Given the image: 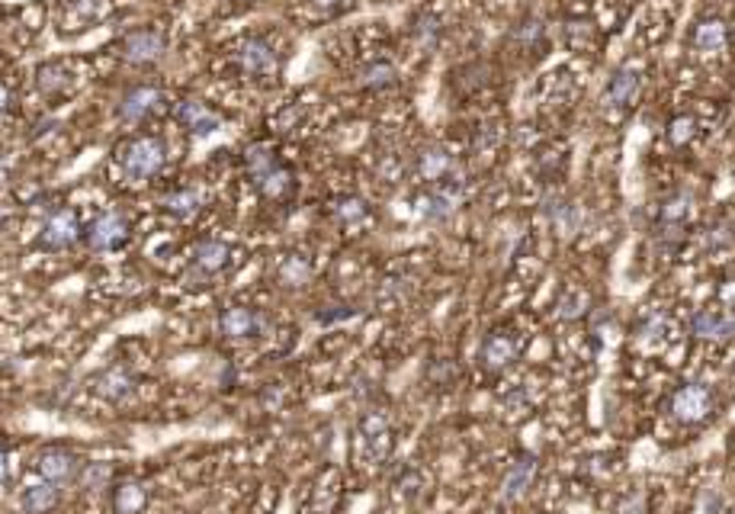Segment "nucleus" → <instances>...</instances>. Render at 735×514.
<instances>
[{"label":"nucleus","instance_id":"obj_27","mask_svg":"<svg viewBox=\"0 0 735 514\" xmlns=\"http://www.w3.org/2000/svg\"><path fill=\"white\" fill-rule=\"evenodd\" d=\"M395 84H398V71L392 62H382V58H376V62H370L360 71V87L373 90V94H382V90H389Z\"/></svg>","mask_w":735,"mask_h":514},{"label":"nucleus","instance_id":"obj_2","mask_svg":"<svg viewBox=\"0 0 735 514\" xmlns=\"http://www.w3.org/2000/svg\"><path fill=\"white\" fill-rule=\"evenodd\" d=\"M116 161L129 180H155L167 168V142L155 132L132 135L119 145Z\"/></svg>","mask_w":735,"mask_h":514},{"label":"nucleus","instance_id":"obj_39","mask_svg":"<svg viewBox=\"0 0 735 514\" xmlns=\"http://www.w3.org/2000/svg\"><path fill=\"white\" fill-rule=\"evenodd\" d=\"M222 4H235V0H222Z\"/></svg>","mask_w":735,"mask_h":514},{"label":"nucleus","instance_id":"obj_38","mask_svg":"<svg viewBox=\"0 0 735 514\" xmlns=\"http://www.w3.org/2000/svg\"><path fill=\"white\" fill-rule=\"evenodd\" d=\"M10 476V463H7V453L0 450V482H4Z\"/></svg>","mask_w":735,"mask_h":514},{"label":"nucleus","instance_id":"obj_6","mask_svg":"<svg viewBox=\"0 0 735 514\" xmlns=\"http://www.w3.org/2000/svg\"><path fill=\"white\" fill-rule=\"evenodd\" d=\"M116 52H119L122 62L132 65V68H151V65H158L164 58L167 36L161 33V29H151V26L132 29V33H126L119 39Z\"/></svg>","mask_w":735,"mask_h":514},{"label":"nucleus","instance_id":"obj_11","mask_svg":"<svg viewBox=\"0 0 735 514\" xmlns=\"http://www.w3.org/2000/svg\"><path fill=\"white\" fill-rule=\"evenodd\" d=\"M219 331L232 341H251L267 331V319L251 306H228L219 315Z\"/></svg>","mask_w":735,"mask_h":514},{"label":"nucleus","instance_id":"obj_14","mask_svg":"<svg viewBox=\"0 0 735 514\" xmlns=\"http://www.w3.org/2000/svg\"><path fill=\"white\" fill-rule=\"evenodd\" d=\"M78 473H81V460H78V453H71L68 447H45L39 453V476L45 482L61 486V482L78 479Z\"/></svg>","mask_w":735,"mask_h":514},{"label":"nucleus","instance_id":"obj_7","mask_svg":"<svg viewBox=\"0 0 735 514\" xmlns=\"http://www.w3.org/2000/svg\"><path fill=\"white\" fill-rule=\"evenodd\" d=\"M81 235H84L81 216L74 213L71 206H58V209H49V216L42 219L39 245L45 251H71L81 241Z\"/></svg>","mask_w":735,"mask_h":514},{"label":"nucleus","instance_id":"obj_22","mask_svg":"<svg viewBox=\"0 0 735 514\" xmlns=\"http://www.w3.org/2000/svg\"><path fill=\"white\" fill-rule=\"evenodd\" d=\"M691 45H694V52H700V55H710V58H713V55H723V52H726V45H729L726 23H723V20H716V17L700 20V23L694 26Z\"/></svg>","mask_w":735,"mask_h":514},{"label":"nucleus","instance_id":"obj_37","mask_svg":"<svg viewBox=\"0 0 735 514\" xmlns=\"http://www.w3.org/2000/svg\"><path fill=\"white\" fill-rule=\"evenodd\" d=\"M10 107H13V94H10V87H7V84H0V116H4Z\"/></svg>","mask_w":735,"mask_h":514},{"label":"nucleus","instance_id":"obj_24","mask_svg":"<svg viewBox=\"0 0 735 514\" xmlns=\"http://www.w3.org/2000/svg\"><path fill=\"white\" fill-rule=\"evenodd\" d=\"M20 502H23L26 514H49L61 502V489L55 486V482H36V486H29L23 492Z\"/></svg>","mask_w":735,"mask_h":514},{"label":"nucleus","instance_id":"obj_36","mask_svg":"<svg viewBox=\"0 0 735 514\" xmlns=\"http://www.w3.org/2000/svg\"><path fill=\"white\" fill-rule=\"evenodd\" d=\"M312 4H315L321 13H338V10L347 7V0H312Z\"/></svg>","mask_w":735,"mask_h":514},{"label":"nucleus","instance_id":"obj_13","mask_svg":"<svg viewBox=\"0 0 735 514\" xmlns=\"http://www.w3.org/2000/svg\"><path fill=\"white\" fill-rule=\"evenodd\" d=\"M360 444L366 450V457L382 463L389 457L392 450V428H389V418L382 412H366L360 418Z\"/></svg>","mask_w":735,"mask_h":514},{"label":"nucleus","instance_id":"obj_35","mask_svg":"<svg viewBox=\"0 0 735 514\" xmlns=\"http://www.w3.org/2000/svg\"><path fill=\"white\" fill-rule=\"evenodd\" d=\"M703 241H707V248H710V251H723V248L732 245V235L723 229V225H716V229L707 232V238H703Z\"/></svg>","mask_w":735,"mask_h":514},{"label":"nucleus","instance_id":"obj_30","mask_svg":"<svg viewBox=\"0 0 735 514\" xmlns=\"http://www.w3.org/2000/svg\"><path fill=\"white\" fill-rule=\"evenodd\" d=\"M110 479H113V470H110V466H103V463H84L81 473H78L81 489H87V492H100L106 486H113Z\"/></svg>","mask_w":735,"mask_h":514},{"label":"nucleus","instance_id":"obj_9","mask_svg":"<svg viewBox=\"0 0 735 514\" xmlns=\"http://www.w3.org/2000/svg\"><path fill=\"white\" fill-rule=\"evenodd\" d=\"M713 389L707 383H687L681 386L675 396H671V415H675L678 421H684V425H697V421H703L710 412H713Z\"/></svg>","mask_w":735,"mask_h":514},{"label":"nucleus","instance_id":"obj_15","mask_svg":"<svg viewBox=\"0 0 735 514\" xmlns=\"http://www.w3.org/2000/svg\"><path fill=\"white\" fill-rule=\"evenodd\" d=\"M36 90L49 103H61L65 97H71V90H74L71 68L65 62H42L36 68Z\"/></svg>","mask_w":735,"mask_h":514},{"label":"nucleus","instance_id":"obj_23","mask_svg":"<svg viewBox=\"0 0 735 514\" xmlns=\"http://www.w3.org/2000/svg\"><path fill=\"white\" fill-rule=\"evenodd\" d=\"M511 360H517V341L511 331H492V335H485L482 341V364L492 367V370H501L508 367Z\"/></svg>","mask_w":735,"mask_h":514},{"label":"nucleus","instance_id":"obj_17","mask_svg":"<svg viewBox=\"0 0 735 514\" xmlns=\"http://www.w3.org/2000/svg\"><path fill=\"white\" fill-rule=\"evenodd\" d=\"M533 479H537V457H530V453H524V457H517L508 473H504L501 479V498L504 502H517V498H524L533 486Z\"/></svg>","mask_w":735,"mask_h":514},{"label":"nucleus","instance_id":"obj_32","mask_svg":"<svg viewBox=\"0 0 735 514\" xmlns=\"http://www.w3.org/2000/svg\"><path fill=\"white\" fill-rule=\"evenodd\" d=\"M665 328H668L665 315H662V312H652V315H646V319L639 322V341H642V344H655V341H662Z\"/></svg>","mask_w":735,"mask_h":514},{"label":"nucleus","instance_id":"obj_26","mask_svg":"<svg viewBox=\"0 0 735 514\" xmlns=\"http://www.w3.org/2000/svg\"><path fill=\"white\" fill-rule=\"evenodd\" d=\"M110 0H65V20L74 23V29H90L97 20H103Z\"/></svg>","mask_w":735,"mask_h":514},{"label":"nucleus","instance_id":"obj_12","mask_svg":"<svg viewBox=\"0 0 735 514\" xmlns=\"http://www.w3.org/2000/svg\"><path fill=\"white\" fill-rule=\"evenodd\" d=\"M691 331L700 341L726 344L735 338V306L729 309H700L691 319Z\"/></svg>","mask_w":735,"mask_h":514},{"label":"nucleus","instance_id":"obj_20","mask_svg":"<svg viewBox=\"0 0 735 514\" xmlns=\"http://www.w3.org/2000/svg\"><path fill=\"white\" fill-rule=\"evenodd\" d=\"M148 505V489L139 479H116L110 486V508L116 514H139Z\"/></svg>","mask_w":735,"mask_h":514},{"label":"nucleus","instance_id":"obj_5","mask_svg":"<svg viewBox=\"0 0 735 514\" xmlns=\"http://www.w3.org/2000/svg\"><path fill=\"white\" fill-rule=\"evenodd\" d=\"M132 238V222L116 213V209H106V213H97L84 225V235L81 241L97 254H113V251H122L129 245Z\"/></svg>","mask_w":735,"mask_h":514},{"label":"nucleus","instance_id":"obj_34","mask_svg":"<svg viewBox=\"0 0 735 514\" xmlns=\"http://www.w3.org/2000/svg\"><path fill=\"white\" fill-rule=\"evenodd\" d=\"M671 139H675L678 145L681 142H691L694 139V119H675V123H671Z\"/></svg>","mask_w":735,"mask_h":514},{"label":"nucleus","instance_id":"obj_16","mask_svg":"<svg viewBox=\"0 0 735 514\" xmlns=\"http://www.w3.org/2000/svg\"><path fill=\"white\" fill-rule=\"evenodd\" d=\"M459 203V184L453 180H443V184H431L421 200H418V213L431 222H443L453 216V209Z\"/></svg>","mask_w":735,"mask_h":514},{"label":"nucleus","instance_id":"obj_19","mask_svg":"<svg viewBox=\"0 0 735 514\" xmlns=\"http://www.w3.org/2000/svg\"><path fill=\"white\" fill-rule=\"evenodd\" d=\"M639 87H642L639 71L633 65H623V68H617L614 74H610L607 90H604V100L610 103V107L623 110V107H630V103L639 97Z\"/></svg>","mask_w":735,"mask_h":514},{"label":"nucleus","instance_id":"obj_18","mask_svg":"<svg viewBox=\"0 0 735 514\" xmlns=\"http://www.w3.org/2000/svg\"><path fill=\"white\" fill-rule=\"evenodd\" d=\"M161 213L171 216L174 222H193L203 213V196L193 187H174L161 196Z\"/></svg>","mask_w":735,"mask_h":514},{"label":"nucleus","instance_id":"obj_28","mask_svg":"<svg viewBox=\"0 0 735 514\" xmlns=\"http://www.w3.org/2000/svg\"><path fill=\"white\" fill-rule=\"evenodd\" d=\"M277 277H280L283 286H293V290H296V286H305L312 280V261L305 254H286L280 261Z\"/></svg>","mask_w":735,"mask_h":514},{"label":"nucleus","instance_id":"obj_8","mask_svg":"<svg viewBox=\"0 0 735 514\" xmlns=\"http://www.w3.org/2000/svg\"><path fill=\"white\" fill-rule=\"evenodd\" d=\"M174 119H177V126L183 132L196 135V139H206V135L222 129V113L212 107V103L199 100V97H183V100H177L174 103Z\"/></svg>","mask_w":735,"mask_h":514},{"label":"nucleus","instance_id":"obj_3","mask_svg":"<svg viewBox=\"0 0 735 514\" xmlns=\"http://www.w3.org/2000/svg\"><path fill=\"white\" fill-rule=\"evenodd\" d=\"M238 71L254 84H273L280 78V52L273 49V42L264 36H248L238 42L235 49Z\"/></svg>","mask_w":735,"mask_h":514},{"label":"nucleus","instance_id":"obj_21","mask_svg":"<svg viewBox=\"0 0 735 514\" xmlns=\"http://www.w3.org/2000/svg\"><path fill=\"white\" fill-rule=\"evenodd\" d=\"M453 155L443 145H427L418 155V177L427 184H443V180H453Z\"/></svg>","mask_w":735,"mask_h":514},{"label":"nucleus","instance_id":"obj_29","mask_svg":"<svg viewBox=\"0 0 735 514\" xmlns=\"http://www.w3.org/2000/svg\"><path fill=\"white\" fill-rule=\"evenodd\" d=\"M331 213L344 225H360L366 216H370V206H366L360 196H338V200L331 203Z\"/></svg>","mask_w":735,"mask_h":514},{"label":"nucleus","instance_id":"obj_25","mask_svg":"<svg viewBox=\"0 0 735 514\" xmlns=\"http://www.w3.org/2000/svg\"><path fill=\"white\" fill-rule=\"evenodd\" d=\"M132 389H135L132 373H129V370H122V367L103 370V373H100V380H97V392H100L103 399H110V402L129 399V396H132Z\"/></svg>","mask_w":735,"mask_h":514},{"label":"nucleus","instance_id":"obj_33","mask_svg":"<svg viewBox=\"0 0 735 514\" xmlns=\"http://www.w3.org/2000/svg\"><path fill=\"white\" fill-rule=\"evenodd\" d=\"M581 306H585V296H581V293H572V296H565V299L559 302V315H562V319H578V315L585 312Z\"/></svg>","mask_w":735,"mask_h":514},{"label":"nucleus","instance_id":"obj_10","mask_svg":"<svg viewBox=\"0 0 735 514\" xmlns=\"http://www.w3.org/2000/svg\"><path fill=\"white\" fill-rule=\"evenodd\" d=\"M235 261V251L222 238H199L190 251V264L199 277H219Z\"/></svg>","mask_w":735,"mask_h":514},{"label":"nucleus","instance_id":"obj_1","mask_svg":"<svg viewBox=\"0 0 735 514\" xmlns=\"http://www.w3.org/2000/svg\"><path fill=\"white\" fill-rule=\"evenodd\" d=\"M244 171H248L251 184L257 187V193L264 196L267 203H286L293 200L296 193V174L286 168V164L277 158V151L270 145H248L244 148Z\"/></svg>","mask_w":735,"mask_h":514},{"label":"nucleus","instance_id":"obj_4","mask_svg":"<svg viewBox=\"0 0 735 514\" xmlns=\"http://www.w3.org/2000/svg\"><path fill=\"white\" fill-rule=\"evenodd\" d=\"M174 103L155 84H135L129 87L119 100V119L126 126H145L151 119H161L164 113H171Z\"/></svg>","mask_w":735,"mask_h":514},{"label":"nucleus","instance_id":"obj_31","mask_svg":"<svg viewBox=\"0 0 735 514\" xmlns=\"http://www.w3.org/2000/svg\"><path fill=\"white\" fill-rule=\"evenodd\" d=\"M440 33H443V26H440V20L434 17V13H424V17L415 20V36H418V42L424 45V49H434V45L440 42Z\"/></svg>","mask_w":735,"mask_h":514}]
</instances>
